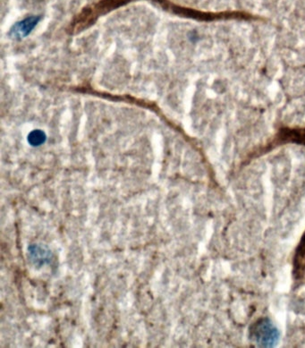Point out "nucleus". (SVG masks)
Returning a JSON list of instances; mask_svg holds the SVG:
<instances>
[{"instance_id":"obj_1","label":"nucleus","mask_w":305,"mask_h":348,"mask_svg":"<svg viewBox=\"0 0 305 348\" xmlns=\"http://www.w3.org/2000/svg\"><path fill=\"white\" fill-rule=\"evenodd\" d=\"M254 338L256 341L263 345L269 346L277 343L278 339V332L277 327L270 320H262L254 327Z\"/></svg>"},{"instance_id":"obj_2","label":"nucleus","mask_w":305,"mask_h":348,"mask_svg":"<svg viewBox=\"0 0 305 348\" xmlns=\"http://www.w3.org/2000/svg\"><path fill=\"white\" fill-rule=\"evenodd\" d=\"M39 19L40 18L39 16H31L23 21L16 23L11 30V33L16 38H24L32 32L37 24L39 23Z\"/></svg>"},{"instance_id":"obj_3","label":"nucleus","mask_w":305,"mask_h":348,"mask_svg":"<svg viewBox=\"0 0 305 348\" xmlns=\"http://www.w3.org/2000/svg\"><path fill=\"white\" fill-rule=\"evenodd\" d=\"M45 141H46V134H44L42 131H32V133L29 134L28 141L32 146H39V145H42Z\"/></svg>"}]
</instances>
